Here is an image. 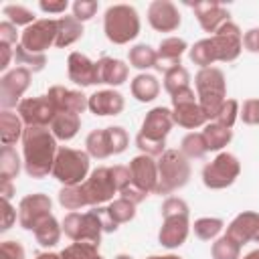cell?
<instances>
[{
	"instance_id": "cell-1",
	"label": "cell",
	"mask_w": 259,
	"mask_h": 259,
	"mask_svg": "<svg viewBox=\"0 0 259 259\" xmlns=\"http://www.w3.org/2000/svg\"><path fill=\"white\" fill-rule=\"evenodd\" d=\"M59 140L51 127H24L22 134V162L24 172L30 178H45L53 172V164L59 152Z\"/></svg>"
},
{
	"instance_id": "cell-2",
	"label": "cell",
	"mask_w": 259,
	"mask_h": 259,
	"mask_svg": "<svg viewBox=\"0 0 259 259\" xmlns=\"http://www.w3.org/2000/svg\"><path fill=\"white\" fill-rule=\"evenodd\" d=\"M63 233L73 243L99 245L103 233H115L119 225L107 214V206H93L87 212H67L61 221Z\"/></svg>"
},
{
	"instance_id": "cell-3",
	"label": "cell",
	"mask_w": 259,
	"mask_h": 259,
	"mask_svg": "<svg viewBox=\"0 0 259 259\" xmlns=\"http://www.w3.org/2000/svg\"><path fill=\"white\" fill-rule=\"evenodd\" d=\"M174 125V117H172V109L168 107H152L144 121L142 127L136 136V146L142 154L152 156V158H160L168 148H166V136L170 134Z\"/></svg>"
},
{
	"instance_id": "cell-4",
	"label": "cell",
	"mask_w": 259,
	"mask_h": 259,
	"mask_svg": "<svg viewBox=\"0 0 259 259\" xmlns=\"http://www.w3.org/2000/svg\"><path fill=\"white\" fill-rule=\"evenodd\" d=\"M194 89L198 97V105L204 111L206 119L212 121L223 103L227 101V79L219 67L198 69L194 75Z\"/></svg>"
},
{
	"instance_id": "cell-5",
	"label": "cell",
	"mask_w": 259,
	"mask_h": 259,
	"mask_svg": "<svg viewBox=\"0 0 259 259\" xmlns=\"http://www.w3.org/2000/svg\"><path fill=\"white\" fill-rule=\"evenodd\" d=\"M140 14L130 4H111L103 14V32L113 45H127L140 34Z\"/></svg>"
},
{
	"instance_id": "cell-6",
	"label": "cell",
	"mask_w": 259,
	"mask_h": 259,
	"mask_svg": "<svg viewBox=\"0 0 259 259\" xmlns=\"http://www.w3.org/2000/svg\"><path fill=\"white\" fill-rule=\"evenodd\" d=\"M190 162L180 150H166L158 158V186L154 194H166L184 188L190 180Z\"/></svg>"
},
{
	"instance_id": "cell-7",
	"label": "cell",
	"mask_w": 259,
	"mask_h": 259,
	"mask_svg": "<svg viewBox=\"0 0 259 259\" xmlns=\"http://www.w3.org/2000/svg\"><path fill=\"white\" fill-rule=\"evenodd\" d=\"M91 156L85 150H75V148H59L55 164H53V178L59 180L63 186H77L87 180L91 174L89 162Z\"/></svg>"
},
{
	"instance_id": "cell-8",
	"label": "cell",
	"mask_w": 259,
	"mask_h": 259,
	"mask_svg": "<svg viewBox=\"0 0 259 259\" xmlns=\"http://www.w3.org/2000/svg\"><path fill=\"white\" fill-rule=\"evenodd\" d=\"M130 144L127 132L121 125H109L101 130H93L85 138V152L95 160H105L109 156H117L125 152Z\"/></svg>"
},
{
	"instance_id": "cell-9",
	"label": "cell",
	"mask_w": 259,
	"mask_h": 259,
	"mask_svg": "<svg viewBox=\"0 0 259 259\" xmlns=\"http://www.w3.org/2000/svg\"><path fill=\"white\" fill-rule=\"evenodd\" d=\"M241 174V162L231 152H219L202 168V184L210 190L229 188Z\"/></svg>"
},
{
	"instance_id": "cell-10",
	"label": "cell",
	"mask_w": 259,
	"mask_h": 259,
	"mask_svg": "<svg viewBox=\"0 0 259 259\" xmlns=\"http://www.w3.org/2000/svg\"><path fill=\"white\" fill-rule=\"evenodd\" d=\"M170 101H172L174 123H178L180 127L196 130V127H204L208 123L204 111L198 105V97L192 87H186V89L170 95Z\"/></svg>"
},
{
	"instance_id": "cell-11",
	"label": "cell",
	"mask_w": 259,
	"mask_h": 259,
	"mask_svg": "<svg viewBox=\"0 0 259 259\" xmlns=\"http://www.w3.org/2000/svg\"><path fill=\"white\" fill-rule=\"evenodd\" d=\"M208 42L212 49L214 63H231V61L239 59V55L243 51V32H241L239 24L229 20L214 34L208 36Z\"/></svg>"
},
{
	"instance_id": "cell-12",
	"label": "cell",
	"mask_w": 259,
	"mask_h": 259,
	"mask_svg": "<svg viewBox=\"0 0 259 259\" xmlns=\"http://www.w3.org/2000/svg\"><path fill=\"white\" fill-rule=\"evenodd\" d=\"M83 190H85L89 206H101L105 202H111L113 194H119L111 166H99L91 170V174L83 182Z\"/></svg>"
},
{
	"instance_id": "cell-13",
	"label": "cell",
	"mask_w": 259,
	"mask_h": 259,
	"mask_svg": "<svg viewBox=\"0 0 259 259\" xmlns=\"http://www.w3.org/2000/svg\"><path fill=\"white\" fill-rule=\"evenodd\" d=\"M32 71L26 67H14L0 77V105L2 109L18 107L24 91L30 87Z\"/></svg>"
},
{
	"instance_id": "cell-14",
	"label": "cell",
	"mask_w": 259,
	"mask_h": 259,
	"mask_svg": "<svg viewBox=\"0 0 259 259\" xmlns=\"http://www.w3.org/2000/svg\"><path fill=\"white\" fill-rule=\"evenodd\" d=\"M16 113L20 115L24 127H49L57 115V109L49 95H36L22 99L16 107Z\"/></svg>"
},
{
	"instance_id": "cell-15",
	"label": "cell",
	"mask_w": 259,
	"mask_h": 259,
	"mask_svg": "<svg viewBox=\"0 0 259 259\" xmlns=\"http://www.w3.org/2000/svg\"><path fill=\"white\" fill-rule=\"evenodd\" d=\"M57 40V20L38 18L20 32V45L30 53H45Z\"/></svg>"
},
{
	"instance_id": "cell-16",
	"label": "cell",
	"mask_w": 259,
	"mask_h": 259,
	"mask_svg": "<svg viewBox=\"0 0 259 259\" xmlns=\"http://www.w3.org/2000/svg\"><path fill=\"white\" fill-rule=\"evenodd\" d=\"M53 210V200L49 198V194L42 192H32L26 194L24 198H20L18 202V225L24 231H34V227Z\"/></svg>"
},
{
	"instance_id": "cell-17",
	"label": "cell",
	"mask_w": 259,
	"mask_h": 259,
	"mask_svg": "<svg viewBox=\"0 0 259 259\" xmlns=\"http://www.w3.org/2000/svg\"><path fill=\"white\" fill-rule=\"evenodd\" d=\"M146 16H148L150 26L154 30H158V32H174L182 24L180 10L170 0H154V2H150Z\"/></svg>"
},
{
	"instance_id": "cell-18",
	"label": "cell",
	"mask_w": 259,
	"mask_h": 259,
	"mask_svg": "<svg viewBox=\"0 0 259 259\" xmlns=\"http://www.w3.org/2000/svg\"><path fill=\"white\" fill-rule=\"evenodd\" d=\"M190 229V217H166L158 231V243L166 249H178L186 243Z\"/></svg>"
},
{
	"instance_id": "cell-19",
	"label": "cell",
	"mask_w": 259,
	"mask_h": 259,
	"mask_svg": "<svg viewBox=\"0 0 259 259\" xmlns=\"http://www.w3.org/2000/svg\"><path fill=\"white\" fill-rule=\"evenodd\" d=\"M49 99L51 103L55 105L57 113L61 111H69V113H77L81 115L85 109H87V101H89V95H85L83 91L79 89H69V87H63V85H53L49 87Z\"/></svg>"
},
{
	"instance_id": "cell-20",
	"label": "cell",
	"mask_w": 259,
	"mask_h": 259,
	"mask_svg": "<svg viewBox=\"0 0 259 259\" xmlns=\"http://www.w3.org/2000/svg\"><path fill=\"white\" fill-rule=\"evenodd\" d=\"M257 233H259V212H253V210H243L239 212L229 225H227V237L231 241H235L237 245H247L251 241L257 239Z\"/></svg>"
},
{
	"instance_id": "cell-21",
	"label": "cell",
	"mask_w": 259,
	"mask_h": 259,
	"mask_svg": "<svg viewBox=\"0 0 259 259\" xmlns=\"http://www.w3.org/2000/svg\"><path fill=\"white\" fill-rule=\"evenodd\" d=\"M130 172H132V182L144 188L148 194L156 190L158 186V160L146 154H138L130 162Z\"/></svg>"
},
{
	"instance_id": "cell-22",
	"label": "cell",
	"mask_w": 259,
	"mask_h": 259,
	"mask_svg": "<svg viewBox=\"0 0 259 259\" xmlns=\"http://www.w3.org/2000/svg\"><path fill=\"white\" fill-rule=\"evenodd\" d=\"M192 10H194V16H196L200 28L204 32H208V34L210 32L214 34L223 24H227L231 20L229 10L221 2H214V0H210V2H198V4L192 6Z\"/></svg>"
},
{
	"instance_id": "cell-23",
	"label": "cell",
	"mask_w": 259,
	"mask_h": 259,
	"mask_svg": "<svg viewBox=\"0 0 259 259\" xmlns=\"http://www.w3.org/2000/svg\"><path fill=\"white\" fill-rule=\"evenodd\" d=\"M125 107V99L119 91L115 89H101L89 95L87 109L97 115V117H109V115H119Z\"/></svg>"
},
{
	"instance_id": "cell-24",
	"label": "cell",
	"mask_w": 259,
	"mask_h": 259,
	"mask_svg": "<svg viewBox=\"0 0 259 259\" xmlns=\"http://www.w3.org/2000/svg\"><path fill=\"white\" fill-rule=\"evenodd\" d=\"M67 75L69 79L79 87H91L97 85V71L95 61H91L87 55L73 51L67 59Z\"/></svg>"
},
{
	"instance_id": "cell-25",
	"label": "cell",
	"mask_w": 259,
	"mask_h": 259,
	"mask_svg": "<svg viewBox=\"0 0 259 259\" xmlns=\"http://www.w3.org/2000/svg\"><path fill=\"white\" fill-rule=\"evenodd\" d=\"M95 71H97V83L111 85V89L123 85L130 75V67L125 65V61L113 57H101L99 61H95Z\"/></svg>"
},
{
	"instance_id": "cell-26",
	"label": "cell",
	"mask_w": 259,
	"mask_h": 259,
	"mask_svg": "<svg viewBox=\"0 0 259 259\" xmlns=\"http://www.w3.org/2000/svg\"><path fill=\"white\" fill-rule=\"evenodd\" d=\"M186 51H188V45H186L184 38H180V36H166V38H162L158 49H156V53H158L156 69L164 73V71H168L174 65H182L180 61H182Z\"/></svg>"
},
{
	"instance_id": "cell-27",
	"label": "cell",
	"mask_w": 259,
	"mask_h": 259,
	"mask_svg": "<svg viewBox=\"0 0 259 259\" xmlns=\"http://www.w3.org/2000/svg\"><path fill=\"white\" fill-rule=\"evenodd\" d=\"M130 91L140 103H150L160 93V81L152 73H138L130 83Z\"/></svg>"
},
{
	"instance_id": "cell-28",
	"label": "cell",
	"mask_w": 259,
	"mask_h": 259,
	"mask_svg": "<svg viewBox=\"0 0 259 259\" xmlns=\"http://www.w3.org/2000/svg\"><path fill=\"white\" fill-rule=\"evenodd\" d=\"M51 132L59 142H69L73 140L79 130H81V115L77 113H69V111H61L55 115V119L51 121Z\"/></svg>"
},
{
	"instance_id": "cell-29",
	"label": "cell",
	"mask_w": 259,
	"mask_h": 259,
	"mask_svg": "<svg viewBox=\"0 0 259 259\" xmlns=\"http://www.w3.org/2000/svg\"><path fill=\"white\" fill-rule=\"evenodd\" d=\"M24 134V123L18 113L12 109H2L0 111V140L4 146H14L18 140H22Z\"/></svg>"
},
{
	"instance_id": "cell-30",
	"label": "cell",
	"mask_w": 259,
	"mask_h": 259,
	"mask_svg": "<svg viewBox=\"0 0 259 259\" xmlns=\"http://www.w3.org/2000/svg\"><path fill=\"white\" fill-rule=\"evenodd\" d=\"M81 36H83V22H79L75 16L57 18V40H55V47L65 49V47L77 42Z\"/></svg>"
},
{
	"instance_id": "cell-31",
	"label": "cell",
	"mask_w": 259,
	"mask_h": 259,
	"mask_svg": "<svg viewBox=\"0 0 259 259\" xmlns=\"http://www.w3.org/2000/svg\"><path fill=\"white\" fill-rule=\"evenodd\" d=\"M32 233H34V239H36V243H38L40 247L51 249V247H55V245L61 241L63 225H61L53 214H49V217H45V219L34 227Z\"/></svg>"
},
{
	"instance_id": "cell-32",
	"label": "cell",
	"mask_w": 259,
	"mask_h": 259,
	"mask_svg": "<svg viewBox=\"0 0 259 259\" xmlns=\"http://www.w3.org/2000/svg\"><path fill=\"white\" fill-rule=\"evenodd\" d=\"M127 63H130V67H134V69L146 73L148 69H156L158 53H156V49H152L150 45L140 42V45H134V47L127 51Z\"/></svg>"
},
{
	"instance_id": "cell-33",
	"label": "cell",
	"mask_w": 259,
	"mask_h": 259,
	"mask_svg": "<svg viewBox=\"0 0 259 259\" xmlns=\"http://www.w3.org/2000/svg\"><path fill=\"white\" fill-rule=\"evenodd\" d=\"M202 136H204V142H206L208 152H221L225 146L231 144V140H233V130L227 127V125H221V123H217V121H208V123L202 127Z\"/></svg>"
},
{
	"instance_id": "cell-34",
	"label": "cell",
	"mask_w": 259,
	"mask_h": 259,
	"mask_svg": "<svg viewBox=\"0 0 259 259\" xmlns=\"http://www.w3.org/2000/svg\"><path fill=\"white\" fill-rule=\"evenodd\" d=\"M20 168H24V162L20 154L14 150V146H2L0 150V182H12Z\"/></svg>"
},
{
	"instance_id": "cell-35",
	"label": "cell",
	"mask_w": 259,
	"mask_h": 259,
	"mask_svg": "<svg viewBox=\"0 0 259 259\" xmlns=\"http://www.w3.org/2000/svg\"><path fill=\"white\" fill-rule=\"evenodd\" d=\"M225 229V221L219 219V217H200L192 223V231H194V237L200 239V241H214L221 237Z\"/></svg>"
},
{
	"instance_id": "cell-36",
	"label": "cell",
	"mask_w": 259,
	"mask_h": 259,
	"mask_svg": "<svg viewBox=\"0 0 259 259\" xmlns=\"http://www.w3.org/2000/svg\"><path fill=\"white\" fill-rule=\"evenodd\" d=\"M186 87H190V73L184 65H174L164 71V89L168 95H174Z\"/></svg>"
},
{
	"instance_id": "cell-37",
	"label": "cell",
	"mask_w": 259,
	"mask_h": 259,
	"mask_svg": "<svg viewBox=\"0 0 259 259\" xmlns=\"http://www.w3.org/2000/svg\"><path fill=\"white\" fill-rule=\"evenodd\" d=\"M180 152L188 158V160H198V158H204L208 154V148H206V142H204V136L202 132H188L182 142H180Z\"/></svg>"
},
{
	"instance_id": "cell-38",
	"label": "cell",
	"mask_w": 259,
	"mask_h": 259,
	"mask_svg": "<svg viewBox=\"0 0 259 259\" xmlns=\"http://www.w3.org/2000/svg\"><path fill=\"white\" fill-rule=\"evenodd\" d=\"M59 204L71 212L83 208V206H89L87 202V196H85V190H83V184H77V186H63L59 190Z\"/></svg>"
},
{
	"instance_id": "cell-39",
	"label": "cell",
	"mask_w": 259,
	"mask_h": 259,
	"mask_svg": "<svg viewBox=\"0 0 259 259\" xmlns=\"http://www.w3.org/2000/svg\"><path fill=\"white\" fill-rule=\"evenodd\" d=\"M14 61H16V67H26L32 73H38L47 65V55L45 53H30L18 42L14 49Z\"/></svg>"
},
{
	"instance_id": "cell-40",
	"label": "cell",
	"mask_w": 259,
	"mask_h": 259,
	"mask_svg": "<svg viewBox=\"0 0 259 259\" xmlns=\"http://www.w3.org/2000/svg\"><path fill=\"white\" fill-rule=\"evenodd\" d=\"M136 206H138V204H134L132 200L117 196V198H113V200L107 204V214H109L117 225H123V223L134 221V217H136Z\"/></svg>"
},
{
	"instance_id": "cell-41",
	"label": "cell",
	"mask_w": 259,
	"mask_h": 259,
	"mask_svg": "<svg viewBox=\"0 0 259 259\" xmlns=\"http://www.w3.org/2000/svg\"><path fill=\"white\" fill-rule=\"evenodd\" d=\"M241 245L231 241L227 235L219 237L210 245V257L212 259H241Z\"/></svg>"
},
{
	"instance_id": "cell-42",
	"label": "cell",
	"mask_w": 259,
	"mask_h": 259,
	"mask_svg": "<svg viewBox=\"0 0 259 259\" xmlns=\"http://www.w3.org/2000/svg\"><path fill=\"white\" fill-rule=\"evenodd\" d=\"M59 255L61 259H103L99 253V245L93 243H71Z\"/></svg>"
},
{
	"instance_id": "cell-43",
	"label": "cell",
	"mask_w": 259,
	"mask_h": 259,
	"mask_svg": "<svg viewBox=\"0 0 259 259\" xmlns=\"http://www.w3.org/2000/svg\"><path fill=\"white\" fill-rule=\"evenodd\" d=\"M2 14L6 16V20L8 22H12L14 26H30L32 22H36V18H34V12L30 10V8H26V6H22V4H6L4 8H2Z\"/></svg>"
},
{
	"instance_id": "cell-44",
	"label": "cell",
	"mask_w": 259,
	"mask_h": 259,
	"mask_svg": "<svg viewBox=\"0 0 259 259\" xmlns=\"http://www.w3.org/2000/svg\"><path fill=\"white\" fill-rule=\"evenodd\" d=\"M160 212H162V219H166V217H190V206L180 196H166L162 206H160Z\"/></svg>"
},
{
	"instance_id": "cell-45",
	"label": "cell",
	"mask_w": 259,
	"mask_h": 259,
	"mask_svg": "<svg viewBox=\"0 0 259 259\" xmlns=\"http://www.w3.org/2000/svg\"><path fill=\"white\" fill-rule=\"evenodd\" d=\"M239 111H241L239 101H237V99H227V101L223 103V107L219 109V113L214 115V119H212V121H217V123L227 125V127H231V130H233L235 121L239 119Z\"/></svg>"
},
{
	"instance_id": "cell-46",
	"label": "cell",
	"mask_w": 259,
	"mask_h": 259,
	"mask_svg": "<svg viewBox=\"0 0 259 259\" xmlns=\"http://www.w3.org/2000/svg\"><path fill=\"white\" fill-rule=\"evenodd\" d=\"M71 8H73V16L79 22H87V20H91L97 14L99 2H95V0H75L71 4Z\"/></svg>"
},
{
	"instance_id": "cell-47",
	"label": "cell",
	"mask_w": 259,
	"mask_h": 259,
	"mask_svg": "<svg viewBox=\"0 0 259 259\" xmlns=\"http://www.w3.org/2000/svg\"><path fill=\"white\" fill-rule=\"evenodd\" d=\"M239 117L247 125H259V99H247L241 105Z\"/></svg>"
},
{
	"instance_id": "cell-48",
	"label": "cell",
	"mask_w": 259,
	"mask_h": 259,
	"mask_svg": "<svg viewBox=\"0 0 259 259\" xmlns=\"http://www.w3.org/2000/svg\"><path fill=\"white\" fill-rule=\"evenodd\" d=\"M0 257L2 259H26V253H24V247L18 241H2Z\"/></svg>"
},
{
	"instance_id": "cell-49",
	"label": "cell",
	"mask_w": 259,
	"mask_h": 259,
	"mask_svg": "<svg viewBox=\"0 0 259 259\" xmlns=\"http://www.w3.org/2000/svg\"><path fill=\"white\" fill-rule=\"evenodd\" d=\"M0 42L10 45V47H14V45L20 42V34L16 30V26L12 22H8V20H2L0 22Z\"/></svg>"
},
{
	"instance_id": "cell-50",
	"label": "cell",
	"mask_w": 259,
	"mask_h": 259,
	"mask_svg": "<svg viewBox=\"0 0 259 259\" xmlns=\"http://www.w3.org/2000/svg\"><path fill=\"white\" fill-rule=\"evenodd\" d=\"M119 196H121V198L132 200L134 204H140V202H144V200L148 198V192H146L144 188H140L138 184L130 182V184H125V186L119 190Z\"/></svg>"
},
{
	"instance_id": "cell-51",
	"label": "cell",
	"mask_w": 259,
	"mask_h": 259,
	"mask_svg": "<svg viewBox=\"0 0 259 259\" xmlns=\"http://www.w3.org/2000/svg\"><path fill=\"white\" fill-rule=\"evenodd\" d=\"M16 219H18L16 208L10 204V200L2 198V227H0V231H2V233H6V231L16 223Z\"/></svg>"
},
{
	"instance_id": "cell-52",
	"label": "cell",
	"mask_w": 259,
	"mask_h": 259,
	"mask_svg": "<svg viewBox=\"0 0 259 259\" xmlns=\"http://www.w3.org/2000/svg\"><path fill=\"white\" fill-rule=\"evenodd\" d=\"M38 8L47 14H63L69 8V2L67 0H40Z\"/></svg>"
},
{
	"instance_id": "cell-53",
	"label": "cell",
	"mask_w": 259,
	"mask_h": 259,
	"mask_svg": "<svg viewBox=\"0 0 259 259\" xmlns=\"http://www.w3.org/2000/svg\"><path fill=\"white\" fill-rule=\"evenodd\" d=\"M243 49L249 53H259V28H249L243 32Z\"/></svg>"
},
{
	"instance_id": "cell-54",
	"label": "cell",
	"mask_w": 259,
	"mask_h": 259,
	"mask_svg": "<svg viewBox=\"0 0 259 259\" xmlns=\"http://www.w3.org/2000/svg\"><path fill=\"white\" fill-rule=\"evenodd\" d=\"M14 59V49L10 47V45H4V42H0V71H10L8 69V65H10V61Z\"/></svg>"
},
{
	"instance_id": "cell-55",
	"label": "cell",
	"mask_w": 259,
	"mask_h": 259,
	"mask_svg": "<svg viewBox=\"0 0 259 259\" xmlns=\"http://www.w3.org/2000/svg\"><path fill=\"white\" fill-rule=\"evenodd\" d=\"M14 192H16V188H14V182H0V196H2V198L10 200Z\"/></svg>"
},
{
	"instance_id": "cell-56",
	"label": "cell",
	"mask_w": 259,
	"mask_h": 259,
	"mask_svg": "<svg viewBox=\"0 0 259 259\" xmlns=\"http://www.w3.org/2000/svg\"><path fill=\"white\" fill-rule=\"evenodd\" d=\"M34 259H61L59 253H51V251H45V253H38Z\"/></svg>"
},
{
	"instance_id": "cell-57",
	"label": "cell",
	"mask_w": 259,
	"mask_h": 259,
	"mask_svg": "<svg viewBox=\"0 0 259 259\" xmlns=\"http://www.w3.org/2000/svg\"><path fill=\"white\" fill-rule=\"evenodd\" d=\"M146 259H182L180 255H174V253H168V255H150Z\"/></svg>"
},
{
	"instance_id": "cell-58",
	"label": "cell",
	"mask_w": 259,
	"mask_h": 259,
	"mask_svg": "<svg viewBox=\"0 0 259 259\" xmlns=\"http://www.w3.org/2000/svg\"><path fill=\"white\" fill-rule=\"evenodd\" d=\"M241 259H259V247L257 249H253V251H249L247 255H243Z\"/></svg>"
},
{
	"instance_id": "cell-59",
	"label": "cell",
	"mask_w": 259,
	"mask_h": 259,
	"mask_svg": "<svg viewBox=\"0 0 259 259\" xmlns=\"http://www.w3.org/2000/svg\"><path fill=\"white\" fill-rule=\"evenodd\" d=\"M113 259H134V257H132V255H127V253H117Z\"/></svg>"
},
{
	"instance_id": "cell-60",
	"label": "cell",
	"mask_w": 259,
	"mask_h": 259,
	"mask_svg": "<svg viewBox=\"0 0 259 259\" xmlns=\"http://www.w3.org/2000/svg\"><path fill=\"white\" fill-rule=\"evenodd\" d=\"M255 243H259V233H257V239H255Z\"/></svg>"
}]
</instances>
